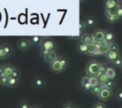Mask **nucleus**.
Returning a JSON list of instances; mask_svg holds the SVG:
<instances>
[{
	"instance_id": "obj_27",
	"label": "nucleus",
	"mask_w": 122,
	"mask_h": 108,
	"mask_svg": "<svg viewBox=\"0 0 122 108\" xmlns=\"http://www.w3.org/2000/svg\"><path fill=\"white\" fill-rule=\"evenodd\" d=\"M89 83L92 87H94V86L97 85L99 83V81H98L97 77L92 76V77H89Z\"/></svg>"
},
{
	"instance_id": "obj_21",
	"label": "nucleus",
	"mask_w": 122,
	"mask_h": 108,
	"mask_svg": "<svg viewBox=\"0 0 122 108\" xmlns=\"http://www.w3.org/2000/svg\"><path fill=\"white\" fill-rule=\"evenodd\" d=\"M97 78H98V81H99V83L101 84H104L106 83V82L109 80V77L107 76L106 72L104 73H98L97 75Z\"/></svg>"
},
{
	"instance_id": "obj_44",
	"label": "nucleus",
	"mask_w": 122,
	"mask_h": 108,
	"mask_svg": "<svg viewBox=\"0 0 122 108\" xmlns=\"http://www.w3.org/2000/svg\"><path fill=\"white\" fill-rule=\"evenodd\" d=\"M118 1H122V0H118Z\"/></svg>"
},
{
	"instance_id": "obj_23",
	"label": "nucleus",
	"mask_w": 122,
	"mask_h": 108,
	"mask_svg": "<svg viewBox=\"0 0 122 108\" xmlns=\"http://www.w3.org/2000/svg\"><path fill=\"white\" fill-rule=\"evenodd\" d=\"M106 73L107 74V76L109 77L110 79H115V77H116V70H115L113 67H108Z\"/></svg>"
},
{
	"instance_id": "obj_30",
	"label": "nucleus",
	"mask_w": 122,
	"mask_h": 108,
	"mask_svg": "<svg viewBox=\"0 0 122 108\" xmlns=\"http://www.w3.org/2000/svg\"><path fill=\"white\" fill-rule=\"evenodd\" d=\"M8 78L9 77L4 76V75L0 77V85L3 86V87H7V86H8Z\"/></svg>"
},
{
	"instance_id": "obj_5",
	"label": "nucleus",
	"mask_w": 122,
	"mask_h": 108,
	"mask_svg": "<svg viewBox=\"0 0 122 108\" xmlns=\"http://www.w3.org/2000/svg\"><path fill=\"white\" fill-rule=\"evenodd\" d=\"M46 85V81L44 80L43 77L40 76H36L33 79V82H32V87H34L37 90H39V89H42L45 87Z\"/></svg>"
},
{
	"instance_id": "obj_32",
	"label": "nucleus",
	"mask_w": 122,
	"mask_h": 108,
	"mask_svg": "<svg viewBox=\"0 0 122 108\" xmlns=\"http://www.w3.org/2000/svg\"><path fill=\"white\" fill-rule=\"evenodd\" d=\"M108 68L107 64L106 63H100V67H99V73H104L106 72Z\"/></svg>"
},
{
	"instance_id": "obj_8",
	"label": "nucleus",
	"mask_w": 122,
	"mask_h": 108,
	"mask_svg": "<svg viewBox=\"0 0 122 108\" xmlns=\"http://www.w3.org/2000/svg\"><path fill=\"white\" fill-rule=\"evenodd\" d=\"M80 42H83L85 44H91V43H94V38L92 37V34L90 33H84L80 37Z\"/></svg>"
},
{
	"instance_id": "obj_31",
	"label": "nucleus",
	"mask_w": 122,
	"mask_h": 108,
	"mask_svg": "<svg viewBox=\"0 0 122 108\" xmlns=\"http://www.w3.org/2000/svg\"><path fill=\"white\" fill-rule=\"evenodd\" d=\"M106 20L109 23H115L119 20V18L116 16H106Z\"/></svg>"
},
{
	"instance_id": "obj_28",
	"label": "nucleus",
	"mask_w": 122,
	"mask_h": 108,
	"mask_svg": "<svg viewBox=\"0 0 122 108\" xmlns=\"http://www.w3.org/2000/svg\"><path fill=\"white\" fill-rule=\"evenodd\" d=\"M2 45H3V48H4V50L6 51L7 54H8V56H10V55H11L12 53H13V47H12L11 46L9 45V44L5 43V44H2Z\"/></svg>"
},
{
	"instance_id": "obj_41",
	"label": "nucleus",
	"mask_w": 122,
	"mask_h": 108,
	"mask_svg": "<svg viewBox=\"0 0 122 108\" xmlns=\"http://www.w3.org/2000/svg\"><path fill=\"white\" fill-rule=\"evenodd\" d=\"M63 108H76L74 106L72 105V104H70V103H68V104H66V105L63 107Z\"/></svg>"
},
{
	"instance_id": "obj_7",
	"label": "nucleus",
	"mask_w": 122,
	"mask_h": 108,
	"mask_svg": "<svg viewBox=\"0 0 122 108\" xmlns=\"http://www.w3.org/2000/svg\"><path fill=\"white\" fill-rule=\"evenodd\" d=\"M105 34H106V31L102 30V29H97L92 34V37L94 38L95 42H101L104 41L105 38Z\"/></svg>"
},
{
	"instance_id": "obj_2",
	"label": "nucleus",
	"mask_w": 122,
	"mask_h": 108,
	"mask_svg": "<svg viewBox=\"0 0 122 108\" xmlns=\"http://www.w3.org/2000/svg\"><path fill=\"white\" fill-rule=\"evenodd\" d=\"M100 63L101 62H99L97 60H92V61H90L87 63L86 66V69H85V72L87 76H89V77L97 76L98 73H99Z\"/></svg>"
},
{
	"instance_id": "obj_25",
	"label": "nucleus",
	"mask_w": 122,
	"mask_h": 108,
	"mask_svg": "<svg viewBox=\"0 0 122 108\" xmlns=\"http://www.w3.org/2000/svg\"><path fill=\"white\" fill-rule=\"evenodd\" d=\"M115 85H116V81H115V79H110V78H109V80L106 82V83L103 84L104 87L110 88V89H112L113 87H115Z\"/></svg>"
},
{
	"instance_id": "obj_22",
	"label": "nucleus",
	"mask_w": 122,
	"mask_h": 108,
	"mask_svg": "<svg viewBox=\"0 0 122 108\" xmlns=\"http://www.w3.org/2000/svg\"><path fill=\"white\" fill-rule=\"evenodd\" d=\"M85 23H86V27H94L96 25V20H95V18H93V17H92V16H88V17H86V19H85Z\"/></svg>"
},
{
	"instance_id": "obj_19",
	"label": "nucleus",
	"mask_w": 122,
	"mask_h": 108,
	"mask_svg": "<svg viewBox=\"0 0 122 108\" xmlns=\"http://www.w3.org/2000/svg\"><path fill=\"white\" fill-rule=\"evenodd\" d=\"M42 39V37L41 36H32V37L29 38V41L31 42V45H34V46H37L39 45Z\"/></svg>"
},
{
	"instance_id": "obj_38",
	"label": "nucleus",
	"mask_w": 122,
	"mask_h": 108,
	"mask_svg": "<svg viewBox=\"0 0 122 108\" xmlns=\"http://www.w3.org/2000/svg\"><path fill=\"white\" fill-rule=\"evenodd\" d=\"M12 77H15V78H18V79H20V77H21V74H20L19 71H18V70H15L14 72H13V75H12Z\"/></svg>"
},
{
	"instance_id": "obj_24",
	"label": "nucleus",
	"mask_w": 122,
	"mask_h": 108,
	"mask_svg": "<svg viewBox=\"0 0 122 108\" xmlns=\"http://www.w3.org/2000/svg\"><path fill=\"white\" fill-rule=\"evenodd\" d=\"M86 50H87V45L83 42H79L78 45H77V51L81 53L86 54Z\"/></svg>"
},
{
	"instance_id": "obj_39",
	"label": "nucleus",
	"mask_w": 122,
	"mask_h": 108,
	"mask_svg": "<svg viewBox=\"0 0 122 108\" xmlns=\"http://www.w3.org/2000/svg\"><path fill=\"white\" fill-rule=\"evenodd\" d=\"M117 17L118 18H122V5L118 6V11H117Z\"/></svg>"
},
{
	"instance_id": "obj_34",
	"label": "nucleus",
	"mask_w": 122,
	"mask_h": 108,
	"mask_svg": "<svg viewBox=\"0 0 122 108\" xmlns=\"http://www.w3.org/2000/svg\"><path fill=\"white\" fill-rule=\"evenodd\" d=\"M18 108H31V106H30V104H29V102H27V101L23 100V101H22V102H20Z\"/></svg>"
},
{
	"instance_id": "obj_40",
	"label": "nucleus",
	"mask_w": 122,
	"mask_h": 108,
	"mask_svg": "<svg viewBox=\"0 0 122 108\" xmlns=\"http://www.w3.org/2000/svg\"><path fill=\"white\" fill-rule=\"evenodd\" d=\"M94 44H95V47H97V50H99V48L101 47L102 42H94Z\"/></svg>"
},
{
	"instance_id": "obj_18",
	"label": "nucleus",
	"mask_w": 122,
	"mask_h": 108,
	"mask_svg": "<svg viewBox=\"0 0 122 108\" xmlns=\"http://www.w3.org/2000/svg\"><path fill=\"white\" fill-rule=\"evenodd\" d=\"M103 87H104L103 84L98 83L97 85L94 86V87H92V89H91V92H92V94H94V95L98 96L100 92H101V89H102Z\"/></svg>"
},
{
	"instance_id": "obj_11",
	"label": "nucleus",
	"mask_w": 122,
	"mask_h": 108,
	"mask_svg": "<svg viewBox=\"0 0 122 108\" xmlns=\"http://www.w3.org/2000/svg\"><path fill=\"white\" fill-rule=\"evenodd\" d=\"M42 57H43L44 61H45L46 62H47V63H49V64H50V63L52 62L55 59H56V58H57V55H56L55 51H52V52H47L46 55L42 56Z\"/></svg>"
},
{
	"instance_id": "obj_15",
	"label": "nucleus",
	"mask_w": 122,
	"mask_h": 108,
	"mask_svg": "<svg viewBox=\"0 0 122 108\" xmlns=\"http://www.w3.org/2000/svg\"><path fill=\"white\" fill-rule=\"evenodd\" d=\"M98 51L100 52V54H101V56H106V55L108 53V52L110 51V44L102 42L101 47H100Z\"/></svg>"
},
{
	"instance_id": "obj_45",
	"label": "nucleus",
	"mask_w": 122,
	"mask_h": 108,
	"mask_svg": "<svg viewBox=\"0 0 122 108\" xmlns=\"http://www.w3.org/2000/svg\"><path fill=\"white\" fill-rule=\"evenodd\" d=\"M121 69H122V65H121Z\"/></svg>"
},
{
	"instance_id": "obj_29",
	"label": "nucleus",
	"mask_w": 122,
	"mask_h": 108,
	"mask_svg": "<svg viewBox=\"0 0 122 108\" xmlns=\"http://www.w3.org/2000/svg\"><path fill=\"white\" fill-rule=\"evenodd\" d=\"M112 63H113V65H114V66L116 67L121 68V65H122V57L121 56H119L116 60H114V61L112 62Z\"/></svg>"
},
{
	"instance_id": "obj_43",
	"label": "nucleus",
	"mask_w": 122,
	"mask_h": 108,
	"mask_svg": "<svg viewBox=\"0 0 122 108\" xmlns=\"http://www.w3.org/2000/svg\"><path fill=\"white\" fill-rule=\"evenodd\" d=\"M31 108H41V107H37V106H33V107H31Z\"/></svg>"
},
{
	"instance_id": "obj_17",
	"label": "nucleus",
	"mask_w": 122,
	"mask_h": 108,
	"mask_svg": "<svg viewBox=\"0 0 122 108\" xmlns=\"http://www.w3.org/2000/svg\"><path fill=\"white\" fill-rule=\"evenodd\" d=\"M118 6H119V5H118ZM118 6L114 7V8H106V9H105L106 16H116L117 17Z\"/></svg>"
},
{
	"instance_id": "obj_16",
	"label": "nucleus",
	"mask_w": 122,
	"mask_h": 108,
	"mask_svg": "<svg viewBox=\"0 0 122 108\" xmlns=\"http://www.w3.org/2000/svg\"><path fill=\"white\" fill-rule=\"evenodd\" d=\"M19 81H20V79H18V78H15V77H11L8 78V86H7V87H11V88H14V87L18 86Z\"/></svg>"
},
{
	"instance_id": "obj_6",
	"label": "nucleus",
	"mask_w": 122,
	"mask_h": 108,
	"mask_svg": "<svg viewBox=\"0 0 122 108\" xmlns=\"http://www.w3.org/2000/svg\"><path fill=\"white\" fill-rule=\"evenodd\" d=\"M31 47V42L29 41V39L27 38H22L19 40V42H18V48L20 51L23 52H26Z\"/></svg>"
},
{
	"instance_id": "obj_12",
	"label": "nucleus",
	"mask_w": 122,
	"mask_h": 108,
	"mask_svg": "<svg viewBox=\"0 0 122 108\" xmlns=\"http://www.w3.org/2000/svg\"><path fill=\"white\" fill-rule=\"evenodd\" d=\"M16 70V68L14 67L13 66L9 64H7L3 66V75L8 77H11L12 75H13V72Z\"/></svg>"
},
{
	"instance_id": "obj_33",
	"label": "nucleus",
	"mask_w": 122,
	"mask_h": 108,
	"mask_svg": "<svg viewBox=\"0 0 122 108\" xmlns=\"http://www.w3.org/2000/svg\"><path fill=\"white\" fill-rule=\"evenodd\" d=\"M86 25L85 22L80 21V23H79V32H80V34H81L86 30Z\"/></svg>"
},
{
	"instance_id": "obj_26",
	"label": "nucleus",
	"mask_w": 122,
	"mask_h": 108,
	"mask_svg": "<svg viewBox=\"0 0 122 108\" xmlns=\"http://www.w3.org/2000/svg\"><path fill=\"white\" fill-rule=\"evenodd\" d=\"M8 57H9V56L7 54L6 51L4 50L3 45H0V59L4 60V59H6V58H8Z\"/></svg>"
},
{
	"instance_id": "obj_1",
	"label": "nucleus",
	"mask_w": 122,
	"mask_h": 108,
	"mask_svg": "<svg viewBox=\"0 0 122 108\" xmlns=\"http://www.w3.org/2000/svg\"><path fill=\"white\" fill-rule=\"evenodd\" d=\"M39 46H40L41 50L47 51V52L55 51V49L56 47V42L52 38L47 37H42V39L41 41Z\"/></svg>"
},
{
	"instance_id": "obj_9",
	"label": "nucleus",
	"mask_w": 122,
	"mask_h": 108,
	"mask_svg": "<svg viewBox=\"0 0 122 108\" xmlns=\"http://www.w3.org/2000/svg\"><path fill=\"white\" fill-rule=\"evenodd\" d=\"M81 88L85 92H91L92 86L89 83V76H85L81 78Z\"/></svg>"
},
{
	"instance_id": "obj_20",
	"label": "nucleus",
	"mask_w": 122,
	"mask_h": 108,
	"mask_svg": "<svg viewBox=\"0 0 122 108\" xmlns=\"http://www.w3.org/2000/svg\"><path fill=\"white\" fill-rule=\"evenodd\" d=\"M97 51V47H95V44L91 43L87 44V50L86 55H88V56H94V53Z\"/></svg>"
},
{
	"instance_id": "obj_10",
	"label": "nucleus",
	"mask_w": 122,
	"mask_h": 108,
	"mask_svg": "<svg viewBox=\"0 0 122 108\" xmlns=\"http://www.w3.org/2000/svg\"><path fill=\"white\" fill-rule=\"evenodd\" d=\"M115 38H116V35L112 31H106V34H105V38L102 42L107 44H111V42H114Z\"/></svg>"
},
{
	"instance_id": "obj_37",
	"label": "nucleus",
	"mask_w": 122,
	"mask_h": 108,
	"mask_svg": "<svg viewBox=\"0 0 122 108\" xmlns=\"http://www.w3.org/2000/svg\"><path fill=\"white\" fill-rule=\"evenodd\" d=\"M116 98L117 99L118 101H120V102H122V90H120L116 92Z\"/></svg>"
},
{
	"instance_id": "obj_36",
	"label": "nucleus",
	"mask_w": 122,
	"mask_h": 108,
	"mask_svg": "<svg viewBox=\"0 0 122 108\" xmlns=\"http://www.w3.org/2000/svg\"><path fill=\"white\" fill-rule=\"evenodd\" d=\"M92 108H106V107L102 102H97V103H96L95 105L93 106Z\"/></svg>"
},
{
	"instance_id": "obj_42",
	"label": "nucleus",
	"mask_w": 122,
	"mask_h": 108,
	"mask_svg": "<svg viewBox=\"0 0 122 108\" xmlns=\"http://www.w3.org/2000/svg\"><path fill=\"white\" fill-rule=\"evenodd\" d=\"M3 75V66L0 65V77Z\"/></svg>"
},
{
	"instance_id": "obj_4",
	"label": "nucleus",
	"mask_w": 122,
	"mask_h": 108,
	"mask_svg": "<svg viewBox=\"0 0 122 108\" xmlns=\"http://www.w3.org/2000/svg\"><path fill=\"white\" fill-rule=\"evenodd\" d=\"M97 97L101 102H107V101H109L111 98H112L113 92L111 89L106 88V87H103Z\"/></svg>"
},
{
	"instance_id": "obj_3",
	"label": "nucleus",
	"mask_w": 122,
	"mask_h": 108,
	"mask_svg": "<svg viewBox=\"0 0 122 108\" xmlns=\"http://www.w3.org/2000/svg\"><path fill=\"white\" fill-rule=\"evenodd\" d=\"M50 69L55 73H60L66 69V67L63 66L60 60V57H57L56 59H55L52 62L50 63Z\"/></svg>"
},
{
	"instance_id": "obj_13",
	"label": "nucleus",
	"mask_w": 122,
	"mask_h": 108,
	"mask_svg": "<svg viewBox=\"0 0 122 108\" xmlns=\"http://www.w3.org/2000/svg\"><path fill=\"white\" fill-rule=\"evenodd\" d=\"M120 56L119 52H116V51H109L108 53L106 55V57L107 59V61L112 62L114 60H116L118 57Z\"/></svg>"
},
{
	"instance_id": "obj_35",
	"label": "nucleus",
	"mask_w": 122,
	"mask_h": 108,
	"mask_svg": "<svg viewBox=\"0 0 122 108\" xmlns=\"http://www.w3.org/2000/svg\"><path fill=\"white\" fill-rule=\"evenodd\" d=\"M110 51H116V52H119V46L116 42H111L110 44Z\"/></svg>"
},
{
	"instance_id": "obj_14",
	"label": "nucleus",
	"mask_w": 122,
	"mask_h": 108,
	"mask_svg": "<svg viewBox=\"0 0 122 108\" xmlns=\"http://www.w3.org/2000/svg\"><path fill=\"white\" fill-rule=\"evenodd\" d=\"M105 9L106 8H111L120 5L118 0H105Z\"/></svg>"
}]
</instances>
